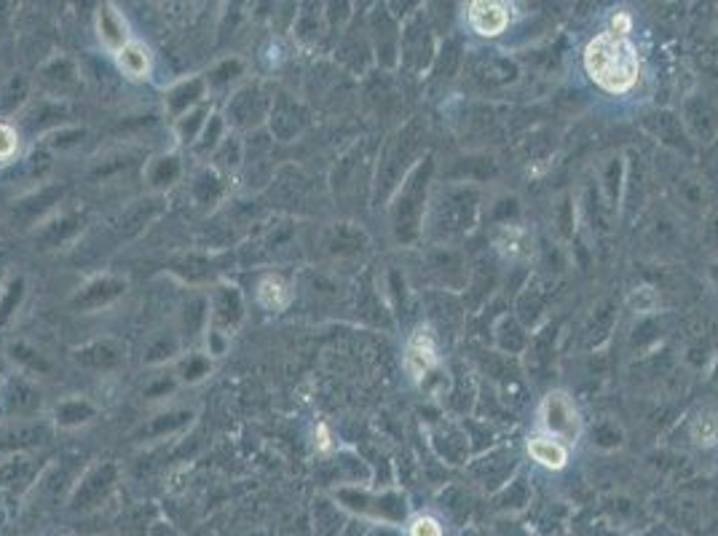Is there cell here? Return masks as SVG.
Segmentation results:
<instances>
[{"label": "cell", "instance_id": "1", "mask_svg": "<svg viewBox=\"0 0 718 536\" xmlns=\"http://www.w3.org/2000/svg\"><path fill=\"white\" fill-rule=\"evenodd\" d=\"M585 70L595 84L611 94L630 92L641 78V54L630 38L617 33L595 35L585 49Z\"/></svg>", "mask_w": 718, "mask_h": 536}, {"label": "cell", "instance_id": "2", "mask_svg": "<svg viewBox=\"0 0 718 536\" xmlns=\"http://www.w3.org/2000/svg\"><path fill=\"white\" fill-rule=\"evenodd\" d=\"M542 427L547 437L560 440V443H577L582 435V419L574 400L566 392H550L544 397L542 411H539Z\"/></svg>", "mask_w": 718, "mask_h": 536}, {"label": "cell", "instance_id": "3", "mask_svg": "<svg viewBox=\"0 0 718 536\" xmlns=\"http://www.w3.org/2000/svg\"><path fill=\"white\" fill-rule=\"evenodd\" d=\"M437 362H440V354H437L432 327H416V333L410 335L408 346H405V370L413 381H421L429 370L437 368Z\"/></svg>", "mask_w": 718, "mask_h": 536}, {"label": "cell", "instance_id": "4", "mask_svg": "<svg viewBox=\"0 0 718 536\" xmlns=\"http://www.w3.org/2000/svg\"><path fill=\"white\" fill-rule=\"evenodd\" d=\"M469 25L475 27L477 35L496 38L510 25V6L496 3V0H475L469 3Z\"/></svg>", "mask_w": 718, "mask_h": 536}, {"label": "cell", "instance_id": "5", "mask_svg": "<svg viewBox=\"0 0 718 536\" xmlns=\"http://www.w3.org/2000/svg\"><path fill=\"white\" fill-rule=\"evenodd\" d=\"M97 38H100L102 46H105L113 57L124 49L126 43L134 41L126 19L121 17V11H116V6H102V9L97 11Z\"/></svg>", "mask_w": 718, "mask_h": 536}, {"label": "cell", "instance_id": "6", "mask_svg": "<svg viewBox=\"0 0 718 536\" xmlns=\"http://www.w3.org/2000/svg\"><path fill=\"white\" fill-rule=\"evenodd\" d=\"M496 250L501 258L507 260H528L534 255V236L523 226H507L501 228L496 236Z\"/></svg>", "mask_w": 718, "mask_h": 536}, {"label": "cell", "instance_id": "7", "mask_svg": "<svg viewBox=\"0 0 718 536\" xmlns=\"http://www.w3.org/2000/svg\"><path fill=\"white\" fill-rule=\"evenodd\" d=\"M116 62L121 67V73L129 76L132 81H142V78L151 76V67H153V59H151V51L142 41L134 38L132 43H126L124 49L116 54Z\"/></svg>", "mask_w": 718, "mask_h": 536}, {"label": "cell", "instance_id": "8", "mask_svg": "<svg viewBox=\"0 0 718 536\" xmlns=\"http://www.w3.org/2000/svg\"><path fill=\"white\" fill-rule=\"evenodd\" d=\"M528 453L547 469H563L568 464V448L560 440L547 435H536L528 440Z\"/></svg>", "mask_w": 718, "mask_h": 536}, {"label": "cell", "instance_id": "9", "mask_svg": "<svg viewBox=\"0 0 718 536\" xmlns=\"http://www.w3.org/2000/svg\"><path fill=\"white\" fill-rule=\"evenodd\" d=\"M258 303H260V306H266V309H271V311L284 309V306L290 303V287H287V282H284L282 277L260 279Z\"/></svg>", "mask_w": 718, "mask_h": 536}, {"label": "cell", "instance_id": "10", "mask_svg": "<svg viewBox=\"0 0 718 536\" xmlns=\"http://www.w3.org/2000/svg\"><path fill=\"white\" fill-rule=\"evenodd\" d=\"M692 440L700 448H716L718 445V411L705 408L694 416L692 421Z\"/></svg>", "mask_w": 718, "mask_h": 536}, {"label": "cell", "instance_id": "11", "mask_svg": "<svg viewBox=\"0 0 718 536\" xmlns=\"http://www.w3.org/2000/svg\"><path fill=\"white\" fill-rule=\"evenodd\" d=\"M19 151V137L9 124H0V164L14 159V153Z\"/></svg>", "mask_w": 718, "mask_h": 536}, {"label": "cell", "instance_id": "12", "mask_svg": "<svg viewBox=\"0 0 718 536\" xmlns=\"http://www.w3.org/2000/svg\"><path fill=\"white\" fill-rule=\"evenodd\" d=\"M410 536H443V526H440V520L432 518V515H418V518L410 523Z\"/></svg>", "mask_w": 718, "mask_h": 536}, {"label": "cell", "instance_id": "13", "mask_svg": "<svg viewBox=\"0 0 718 536\" xmlns=\"http://www.w3.org/2000/svg\"><path fill=\"white\" fill-rule=\"evenodd\" d=\"M630 30H633V17H630L627 11H617V14L611 17V33H617V35H622V38H627V35H630Z\"/></svg>", "mask_w": 718, "mask_h": 536}, {"label": "cell", "instance_id": "14", "mask_svg": "<svg viewBox=\"0 0 718 536\" xmlns=\"http://www.w3.org/2000/svg\"><path fill=\"white\" fill-rule=\"evenodd\" d=\"M314 445H317V451H330V445H333L330 427H327L325 421H319L317 429H314Z\"/></svg>", "mask_w": 718, "mask_h": 536}]
</instances>
